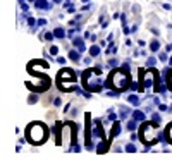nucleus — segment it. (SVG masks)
I'll return each instance as SVG.
<instances>
[{
  "label": "nucleus",
  "instance_id": "nucleus-1",
  "mask_svg": "<svg viewBox=\"0 0 172 165\" xmlns=\"http://www.w3.org/2000/svg\"><path fill=\"white\" fill-rule=\"evenodd\" d=\"M47 127L43 126L41 122H33L31 126H28L26 129V136H28V141H31L35 144H40L47 139Z\"/></svg>",
  "mask_w": 172,
  "mask_h": 165
},
{
  "label": "nucleus",
  "instance_id": "nucleus-2",
  "mask_svg": "<svg viewBox=\"0 0 172 165\" xmlns=\"http://www.w3.org/2000/svg\"><path fill=\"white\" fill-rule=\"evenodd\" d=\"M127 79H129V78L124 74V72L117 71V72H114V74L110 76V79H108V86H115L117 90H122V88L127 86Z\"/></svg>",
  "mask_w": 172,
  "mask_h": 165
},
{
  "label": "nucleus",
  "instance_id": "nucleus-9",
  "mask_svg": "<svg viewBox=\"0 0 172 165\" xmlns=\"http://www.w3.org/2000/svg\"><path fill=\"white\" fill-rule=\"evenodd\" d=\"M69 57H71L72 60H78V53H76V52H71V55H69Z\"/></svg>",
  "mask_w": 172,
  "mask_h": 165
},
{
  "label": "nucleus",
  "instance_id": "nucleus-12",
  "mask_svg": "<svg viewBox=\"0 0 172 165\" xmlns=\"http://www.w3.org/2000/svg\"><path fill=\"white\" fill-rule=\"evenodd\" d=\"M134 117H136V119H143V114H141V112H136Z\"/></svg>",
  "mask_w": 172,
  "mask_h": 165
},
{
  "label": "nucleus",
  "instance_id": "nucleus-15",
  "mask_svg": "<svg viewBox=\"0 0 172 165\" xmlns=\"http://www.w3.org/2000/svg\"><path fill=\"white\" fill-rule=\"evenodd\" d=\"M55 2H60V0H55Z\"/></svg>",
  "mask_w": 172,
  "mask_h": 165
},
{
  "label": "nucleus",
  "instance_id": "nucleus-6",
  "mask_svg": "<svg viewBox=\"0 0 172 165\" xmlns=\"http://www.w3.org/2000/svg\"><path fill=\"white\" fill-rule=\"evenodd\" d=\"M90 52H91V55L95 57V55H98V52H100V48H98V47H93L91 50H90Z\"/></svg>",
  "mask_w": 172,
  "mask_h": 165
},
{
  "label": "nucleus",
  "instance_id": "nucleus-14",
  "mask_svg": "<svg viewBox=\"0 0 172 165\" xmlns=\"http://www.w3.org/2000/svg\"><path fill=\"white\" fill-rule=\"evenodd\" d=\"M169 84H170V88H172V76H170V83H169Z\"/></svg>",
  "mask_w": 172,
  "mask_h": 165
},
{
  "label": "nucleus",
  "instance_id": "nucleus-8",
  "mask_svg": "<svg viewBox=\"0 0 172 165\" xmlns=\"http://www.w3.org/2000/svg\"><path fill=\"white\" fill-rule=\"evenodd\" d=\"M57 52H59V48H57V47H52V48H50V53H52V55H55Z\"/></svg>",
  "mask_w": 172,
  "mask_h": 165
},
{
  "label": "nucleus",
  "instance_id": "nucleus-4",
  "mask_svg": "<svg viewBox=\"0 0 172 165\" xmlns=\"http://www.w3.org/2000/svg\"><path fill=\"white\" fill-rule=\"evenodd\" d=\"M151 81H153V74H151V72H148V74H146V78H145V84L150 86Z\"/></svg>",
  "mask_w": 172,
  "mask_h": 165
},
{
  "label": "nucleus",
  "instance_id": "nucleus-10",
  "mask_svg": "<svg viewBox=\"0 0 172 165\" xmlns=\"http://www.w3.org/2000/svg\"><path fill=\"white\" fill-rule=\"evenodd\" d=\"M55 35H57V36H64V31H62V29H55Z\"/></svg>",
  "mask_w": 172,
  "mask_h": 165
},
{
  "label": "nucleus",
  "instance_id": "nucleus-13",
  "mask_svg": "<svg viewBox=\"0 0 172 165\" xmlns=\"http://www.w3.org/2000/svg\"><path fill=\"white\" fill-rule=\"evenodd\" d=\"M127 151H136V150H134V146H133V144H129V146H127Z\"/></svg>",
  "mask_w": 172,
  "mask_h": 165
},
{
  "label": "nucleus",
  "instance_id": "nucleus-11",
  "mask_svg": "<svg viewBox=\"0 0 172 165\" xmlns=\"http://www.w3.org/2000/svg\"><path fill=\"white\" fill-rule=\"evenodd\" d=\"M157 48H158V43L153 41V43H151V50H157Z\"/></svg>",
  "mask_w": 172,
  "mask_h": 165
},
{
  "label": "nucleus",
  "instance_id": "nucleus-7",
  "mask_svg": "<svg viewBox=\"0 0 172 165\" xmlns=\"http://www.w3.org/2000/svg\"><path fill=\"white\" fill-rule=\"evenodd\" d=\"M167 134H169V141L172 143V126H170L169 129H167Z\"/></svg>",
  "mask_w": 172,
  "mask_h": 165
},
{
  "label": "nucleus",
  "instance_id": "nucleus-5",
  "mask_svg": "<svg viewBox=\"0 0 172 165\" xmlns=\"http://www.w3.org/2000/svg\"><path fill=\"white\" fill-rule=\"evenodd\" d=\"M117 134H119V124H115L112 127V136H117Z\"/></svg>",
  "mask_w": 172,
  "mask_h": 165
},
{
  "label": "nucleus",
  "instance_id": "nucleus-3",
  "mask_svg": "<svg viewBox=\"0 0 172 165\" xmlns=\"http://www.w3.org/2000/svg\"><path fill=\"white\" fill-rule=\"evenodd\" d=\"M143 136V141H146V143H151L153 141V133H151V126L150 124H146L145 126V133L141 134Z\"/></svg>",
  "mask_w": 172,
  "mask_h": 165
}]
</instances>
